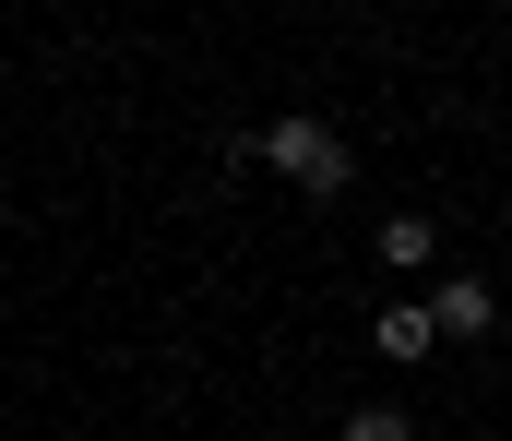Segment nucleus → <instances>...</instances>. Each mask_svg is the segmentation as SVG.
Wrapping results in <instances>:
<instances>
[{"label":"nucleus","instance_id":"7ed1b4c3","mask_svg":"<svg viewBox=\"0 0 512 441\" xmlns=\"http://www.w3.org/2000/svg\"><path fill=\"white\" fill-rule=\"evenodd\" d=\"M370 346H382V358H405V370H417V358L441 346V310H429V298H393L382 322H370Z\"/></svg>","mask_w":512,"mask_h":441},{"label":"nucleus","instance_id":"20e7f679","mask_svg":"<svg viewBox=\"0 0 512 441\" xmlns=\"http://www.w3.org/2000/svg\"><path fill=\"white\" fill-rule=\"evenodd\" d=\"M382 263L393 275H429V263H441V227H429V215H382Z\"/></svg>","mask_w":512,"mask_h":441},{"label":"nucleus","instance_id":"f03ea898","mask_svg":"<svg viewBox=\"0 0 512 441\" xmlns=\"http://www.w3.org/2000/svg\"><path fill=\"white\" fill-rule=\"evenodd\" d=\"M429 310H441V346H477V334L501 322V298H489V275H441V287H429Z\"/></svg>","mask_w":512,"mask_h":441},{"label":"nucleus","instance_id":"f257e3e1","mask_svg":"<svg viewBox=\"0 0 512 441\" xmlns=\"http://www.w3.org/2000/svg\"><path fill=\"white\" fill-rule=\"evenodd\" d=\"M251 155L274 167V179H286V191H322V203L346 191V132H334V120H310V108L262 120V132H251Z\"/></svg>","mask_w":512,"mask_h":441},{"label":"nucleus","instance_id":"39448f33","mask_svg":"<svg viewBox=\"0 0 512 441\" xmlns=\"http://www.w3.org/2000/svg\"><path fill=\"white\" fill-rule=\"evenodd\" d=\"M334 441H417V418H405V406H358Z\"/></svg>","mask_w":512,"mask_h":441}]
</instances>
